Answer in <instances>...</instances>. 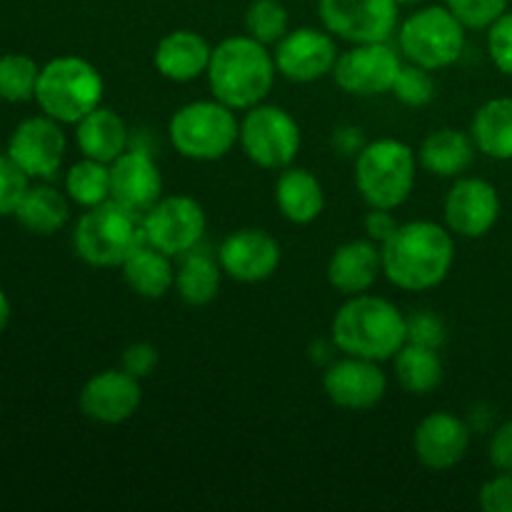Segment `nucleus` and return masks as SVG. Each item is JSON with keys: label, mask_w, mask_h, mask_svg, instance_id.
<instances>
[{"label": "nucleus", "mask_w": 512, "mask_h": 512, "mask_svg": "<svg viewBox=\"0 0 512 512\" xmlns=\"http://www.w3.org/2000/svg\"><path fill=\"white\" fill-rule=\"evenodd\" d=\"M5 153L18 163L30 180H53L68 153L63 123L50 115H33L15 125Z\"/></svg>", "instance_id": "obj_13"}, {"label": "nucleus", "mask_w": 512, "mask_h": 512, "mask_svg": "<svg viewBox=\"0 0 512 512\" xmlns=\"http://www.w3.org/2000/svg\"><path fill=\"white\" fill-rule=\"evenodd\" d=\"M398 218L393 215V210L385 208H370V213L365 215V233L373 243L383 245L385 240H390V235L398 230Z\"/></svg>", "instance_id": "obj_42"}, {"label": "nucleus", "mask_w": 512, "mask_h": 512, "mask_svg": "<svg viewBox=\"0 0 512 512\" xmlns=\"http://www.w3.org/2000/svg\"><path fill=\"white\" fill-rule=\"evenodd\" d=\"M488 55L500 73L512 78V13H503L488 28Z\"/></svg>", "instance_id": "obj_38"}, {"label": "nucleus", "mask_w": 512, "mask_h": 512, "mask_svg": "<svg viewBox=\"0 0 512 512\" xmlns=\"http://www.w3.org/2000/svg\"><path fill=\"white\" fill-rule=\"evenodd\" d=\"M8 323H10V300H8V293L0 288V335H3V330L8 328Z\"/></svg>", "instance_id": "obj_43"}, {"label": "nucleus", "mask_w": 512, "mask_h": 512, "mask_svg": "<svg viewBox=\"0 0 512 512\" xmlns=\"http://www.w3.org/2000/svg\"><path fill=\"white\" fill-rule=\"evenodd\" d=\"M393 365L398 385L410 395H430L443 383V360L435 348L405 343L393 358Z\"/></svg>", "instance_id": "obj_30"}, {"label": "nucleus", "mask_w": 512, "mask_h": 512, "mask_svg": "<svg viewBox=\"0 0 512 512\" xmlns=\"http://www.w3.org/2000/svg\"><path fill=\"white\" fill-rule=\"evenodd\" d=\"M318 15L328 33L353 45L393 40L400 25L395 0H318Z\"/></svg>", "instance_id": "obj_12"}, {"label": "nucleus", "mask_w": 512, "mask_h": 512, "mask_svg": "<svg viewBox=\"0 0 512 512\" xmlns=\"http://www.w3.org/2000/svg\"><path fill=\"white\" fill-rule=\"evenodd\" d=\"M140 403H143L140 380L125 373L123 368L95 373L78 395L80 413L100 425L128 423L140 410Z\"/></svg>", "instance_id": "obj_18"}, {"label": "nucleus", "mask_w": 512, "mask_h": 512, "mask_svg": "<svg viewBox=\"0 0 512 512\" xmlns=\"http://www.w3.org/2000/svg\"><path fill=\"white\" fill-rule=\"evenodd\" d=\"M208 230L203 205L190 195H163L143 215L145 243L163 250L170 258H183L198 248Z\"/></svg>", "instance_id": "obj_10"}, {"label": "nucleus", "mask_w": 512, "mask_h": 512, "mask_svg": "<svg viewBox=\"0 0 512 512\" xmlns=\"http://www.w3.org/2000/svg\"><path fill=\"white\" fill-rule=\"evenodd\" d=\"M143 243V215L115 200L85 210L73 230L75 253L90 268H120Z\"/></svg>", "instance_id": "obj_7"}, {"label": "nucleus", "mask_w": 512, "mask_h": 512, "mask_svg": "<svg viewBox=\"0 0 512 512\" xmlns=\"http://www.w3.org/2000/svg\"><path fill=\"white\" fill-rule=\"evenodd\" d=\"M28 188L30 178L18 168V163L8 153L0 155V218L15 213Z\"/></svg>", "instance_id": "obj_37"}, {"label": "nucleus", "mask_w": 512, "mask_h": 512, "mask_svg": "<svg viewBox=\"0 0 512 512\" xmlns=\"http://www.w3.org/2000/svg\"><path fill=\"white\" fill-rule=\"evenodd\" d=\"M168 138L183 158L213 163L240 143L238 110L215 98L180 105L168 123Z\"/></svg>", "instance_id": "obj_6"}, {"label": "nucleus", "mask_w": 512, "mask_h": 512, "mask_svg": "<svg viewBox=\"0 0 512 512\" xmlns=\"http://www.w3.org/2000/svg\"><path fill=\"white\" fill-rule=\"evenodd\" d=\"M478 503L485 512H512V473H498L485 480Z\"/></svg>", "instance_id": "obj_40"}, {"label": "nucleus", "mask_w": 512, "mask_h": 512, "mask_svg": "<svg viewBox=\"0 0 512 512\" xmlns=\"http://www.w3.org/2000/svg\"><path fill=\"white\" fill-rule=\"evenodd\" d=\"M398 48L408 63L443 70L458 63L468 43V28L448 5H425L398 25Z\"/></svg>", "instance_id": "obj_8"}, {"label": "nucleus", "mask_w": 512, "mask_h": 512, "mask_svg": "<svg viewBox=\"0 0 512 512\" xmlns=\"http://www.w3.org/2000/svg\"><path fill=\"white\" fill-rule=\"evenodd\" d=\"M475 153L473 135L458 128H440L420 143L418 163L438 178H460L473 165Z\"/></svg>", "instance_id": "obj_25"}, {"label": "nucleus", "mask_w": 512, "mask_h": 512, "mask_svg": "<svg viewBox=\"0 0 512 512\" xmlns=\"http://www.w3.org/2000/svg\"><path fill=\"white\" fill-rule=\"evenodd\" d=\"M223 275L218 258L195 248L180 258L178 273H175V293L185 305L203 308L218 298Z\"/></svg>", "instance_id": "obj_28"}, {"label": "nucleus", "mask_w": 512, "mask_h": 512, "mask_svg": "<svg viewBox=\"0 0 512 512\" xmlns=\"http://www.w3.org/2000/svg\"><path fill=\"white\" fill-rule=\"evenodd\" d=\"M15 220L35 235H55L70 220V198L63 190L43 180L25 190L23 200L15 208Z\"/></svg>", "instance_id": "obj_27"}, {"label": "nucleus", "mask_w": 512, "mask_h": 512, "mask_svg": "<svg viewBox=\"0 0 512 512\" xmlns=\"http://www.w3.org/2000/svg\"><path fill=\"white\" fill-rule=\"evenodd\" d=\"M275 205L288 223H315L325 210L323 183L308 168L290 165V168L280 170L278 180H275Z\"/></svg>", "instance_id": "obj_23"}, {"label": "nucleus", "mask_w": 512, "mask_h": 512, "mask_svg": "<svg viewBox=\"0 0 512 512\" xmlns=\"http://www.w3.org/2000/svg\"><path fill=\"white\" fill-rule=\"evenodd\" d=\"M445 228L458 238L478 240L495 228L500 218V195L483 178H455L445 195Z\"/></svg>", "instance_id": "obj_17"}, {"label": "nucleus", "mask_w": 512, "mask_h": 512, "mask_svg": "<svg viewBox=\"0 0 512 512\" xmlns=\"http://www.w3.org/2000/svg\"><path fill=\"white\" fill-rule=\"evenodd\" d=\"M403 63V53L390 40L355 43L353 48L343 50L338 55L333 80L343 93L358 95V98H373V95H383L393 90V83Z\"/></svg>", "instance_id": "obj_11"}, {"label": "nucleus", "mask_w": 512, "mask_h": 512, "mask_svg": "<svg viewBox=\"0 0 512 512\" xmlns=\"http://www.w3.org/2000/svg\"><path fill=\"white\" fill-rule=\"evenodd\" d=\"M328 283L330 288L338 290L340 295L370 293L378 278L383 275V253L380 245L370 238L350 240V243L338 245L328 260Z\"/></svg>", "instance_id": "obj_21"}, {"label": "nucleus", "mask_w": 512, "mask_h": 512, "mask_svg": "<svg viewBox=\"0 0 512 512\" xmlns=\"http://www.w3.org/2000/svg\"><path fill=\"white\" fill-rule=\"evenodd\" d=\"M158 363H160V350L155 348L153 343H148V340L130 343L128 348L123 350V358H120V368L138 380L153 375V370L158 368Z\"/></svg>", "instance_id": "obj_39"}, {"label": "nucleus", "mask_w": 512, "mask_h": 512, "mask_svg": "<svg viewBox=\"0 0 512 512\" xmlns=\"http://www.w3.org/2000/svg\"><path fill=\"white\" fill-rule=\"evenodd\" d=\"M240 148L250 163L265 170H285L303 145L298 120L280 105L260 103L240 118Z\"/></svg>", "instance_id": "obj_9"}, {"label": "nucleus", "mask_w": 512, "mask_h": 512, "mask_svg": "<svg viewBox=\"0 0 512 512\" xmlns=\"http://www.w3.org/2000/svg\"><path fill=\"white\" fill-rule=\"evenodd\" d=\"M383 275L405 293H423L445 283L455 263V235L433 220H410L380 245Z\"/></svg>", "instance_id": "obj_1"}, {"label": "nucleus", "mask_w": 512, "mask_h": 512, "mask_svg": "<svg viewBox=\"0 0 512 512\" xmlns=\"http://www.w3.org/2000/svg\"><path fill=\"white\" fill-rule=\"evenodd\" d=\"M205 78L215 100L245 113L268 100L278 78V65L270 45L248 33L230 35L213 48Z\"/></svg>", "instance_id": "obj_2"}, {"label": "nucleus", "mask_w": 512, "mask_h": 512, "mask_svg": "<svg viewBox=\"0 0 512 512\" xmlns=\"http://www.w3.org/2000/svg\"><path fill=\"white\" fill-rule=\"evenodd\" d=\"M40 65L30 55L5 53L0 55V100L8 103H25L35 100Z\"/></svg>", "instance_id": "obj_32"}, {"label": "nucleus", "mask_w": 512, "mask_h": 512, "mask_svg": "<svg viewBox=\"0 0 512 512\" xmlns=\"http://www.w3.org/2000/svg\"><path fill=\"white\" fill-rule=\"evenodd\" d=\"M275 65L278 75L290 83H315L325 75H333L338 63V43L325 28H290L280 43H275Z\"/></svg>", "instance_id": "obj_14"}, {"label": "nucleus", "mask_w": 512, "mask_h": 512, "mask_svg": "<svg viewBox=\"0 0 512 512\" xmlns=\"http://www.w3.org/2000/svg\"><path fill=\"white\" fill-rule=\"evenodd\" d=\"M213 45L195 30H173L155 45L153 65L170 83H193L208 73Z\"/></svg>", "instance_id": "obj_22"}, {"label": "nucleus", "mask_w": 512, "mask_h": 512, "mask_svg": "<svg viewBox=\"0 0 512 512\" xmlns=\"http://www.w3.org/2000/svg\"><path fill=\"white\" fill-rule=\"evenodd\" d=\"M330 340L343 355L385 363L408 343L405 315L380 295H350L333 315Z\"/></svg>", "instance_id": "obj_3"}, {"label": "nucleus", "mask_w": 512, "mask_h": 512, "mask_svg": "<svg viewBox=\"0 0 512 512\" xmlns=\"http://www.w3.org/2000/svg\"><path fill=\"white\" fill-rule=\"evenodd\" d=\"M290 30V13L280 0H253L245 10V33L265 45H275Z\"/></svg>", "instance_id": "obj_33"}, {"label": "nucleus", "mask_w": 512, "mask_h": 512, "mask_svg": "<svg viewBox=\"0 0 512 512\" xmlns=\"http://www.w3.org/2000/svg\"><path fill=\"white\" fill-rule=\"evenodd\" d=\"M283 260L278 238L263 228H243L230 233L218 248V263L235 283L255 285L273 278Z\"/></svg>", "instance_id": "obj_16"}, {"label": "nucleus", "mask_w": 512, "mask_h": 512, "mask_svg": "<svg viewBox=\"0 0 512 512\" xmlns=\"http://www.w3.org/2000/svg\"><path fill=\"white\" fill-rule=\"evenodd\" d=\"M323 390L335 408L365 413L378 408L388 395V375L380 363L355 355L335 360L323 375Z\"/></svg>", "instance_id": "obj_15"}, {"label": "nucleus", "mask_w": 512, "mask_h": 512, "mask_svg": "<svg viewBox=\"0 0 512 512\" xmlns=\"http://www.w3.org/2000/svg\"><path fill=\"white\" fill-rule=\"evenodd\" d=\"M110 200L133 213L145 215L163 198V173L153 153L130 145L120 158L110 163Z\"/></svg>", "instance_id": "obj_19"}, {"label": "nucleus", "mask_w": 512, "mask_h": 512, "mask_svg": "<svg viewBox=\"0 0 512 512\" xmlns=\"http://www.w3.org/2000/svg\"><path fill=\"white\" fill-rule=\"evenodd\" d=\"M105 80L90 60L80 55H58L40 65L35 103L40 113L63 125H75L103 105Z\"/></svg>", "instance_id": "obj_5"}, {"label": "nucleus", "mask_w": 512, "mask_h": 512, "mask_svg": "<svg viewBox=\"0 0 512 512\" xmlns=\"http://www.w3.org/2000/svg\"><path fill=\"white\" fill-rule=\"evenodd\" d=\"M390 95H393L398 103H403L405 108H425V105L433 103L435 98L433 70L405 60L398 78H395Z\"/></svg>", "instance_id": "obj_34"}, {"label": "nucleus", "mask_w": 512, "mask_h": 512, "mask_svg": "<svg viewBox=\"0 0 512 512\" xmlns=\"http://www.w3.org/2000/svg\"><path fill=\"white\" fill-rule=\"evenodd\" d=\"M395 3H398V5H418V3H423V0H395Z\"/></svg>", "instance_id": "obj_44"}, {"label": "nucleus", "mask_w": 512, "mask_h": 512, "mask_svg": "<svg viewBox=\"0 0 512 512\" xmlns=\"http://www.w3.org/2000/svg\"><path fill=\"white\" fill-rule=\"evenodd\" d=\"M418 153L398 138L365 143L355 155V188L368 208L398 210L418 180Z\"/></svg>", "instance_id": "obj_4"}, {"label": "nucleus", "mask_w": 512, "mask_h": 512, "mask_svg": "<svg viewBox=\"0 0 512 512\" xmlns=\"http://www.w3.org/2000/svg\"><path fill=\"white\" fill-rule=\"evenodd\" d=\"M470 135L478 153L493 160H512V98H493L480 105Z\"/></svg>", "instance_id": "obj_29"}, {"label": "nucleus", "mask_w": 512, "mask_h": 512, "mask_svg": "<svg viewBox=\"0 0 512 512\" xmlns=\"http://www.w3.org/2000/svg\"><path fill=\"white\" fill-rule=\"evenodd\" d=\"M75 143L85 158L110 165L130 148V130L113 108L98 105L93 113L75 123Z\"/></svg>", "instance_id": "obj_24"}, {"label": "nucleus", "mask_w": 512, "mask_h": 512, "mask_svg": "<svg viewBox=\"0 0 512 512\" xmlns=\"http://www.w3.org/2000/svg\"><path fill=\"white\" fill-rule=\"evenodd\" d=\"M123 280L138 298L160 300L175 290V273L178 268L173 265V258L163 250L153 248L150 243L138 245L133 253L120 265Z\"/></svg>", "instance_id": "obj_26"}, {"label": "nucleus", "mask_w": 512, "mask_h": 512, "mask_svg": "<svg viewBox=\"0 0 512 512\" xmlns=\"http://www.w3.org/2000/svg\"><path fill=\"white\" fill-rule=\"evenodd\" d=\"M445 5L468 30H488L508 13V0H445Z\"/></svg>", "instance_id": "obj_35"}, {"label": "nucleus", "mask_w": 512, "mask_h": 512, "mask_svg": "<svg viewBox=\"0 0 512 512\" xmlns=\"http://www.w3.org/2000/svg\"><path fill=\"white\" fill-rule=\"evenodd\" d=\"M470 450V428L463 418L438 410L425 415L413 433V453L423 468L443 473L465 460Z\"/></svg>", "instance_id": "obj_20"}, {"label": "nucleus", "mask_w": 512, "mask_h": 512, "mask_svg": "<svg viewBox=\"0 0 512 512\" xmlns=\"http://www.w3.org/2000/svg\"><path fill=\"white\" fill-rule=\"evenodd\" d=\"M110 165L100 160L85 158L78 160L65 173V195L70 203L80 205L83 210L95 208L100 203L110 200Z\"/></svg>", "instance_id": "obj_31"}, {"label": "nucleus", "mask_w": 512, "mask_h": 512, "mask_svg": "<svg viewBox=\"0 0 512 512\" xmlns=\"http://www.w3.org/2000/svg\"><path fill=\"white\" fill-rule=\"evenodd\" d=\"M488 458L498 473H512V420L500 425L488 445Z\"/></svg>", "instance_id": "obj_41"}, {"label": "nucleus", "mask_w": 512, "mask_h": 512, "mask_svg": "<svg viewBox=\"0 0 512 512\" xmlns=\"http://www.w3.org/2000/svg\"><path fill=\"white\" fill-rule=\"evenodd\" d=\"M405 330H408V343L425 345V348H443L448 338L445 320L433 310H418L413 315H405Z\"/></svg>", "instance_id": "obj_36"}]
</instances>
